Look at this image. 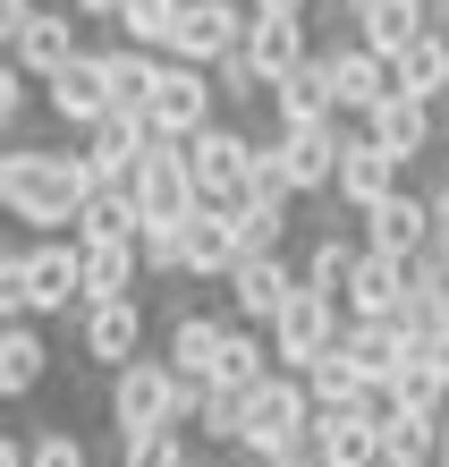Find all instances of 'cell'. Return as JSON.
<instances>
[{
	"instance_id": "obj_1",
	"label": "cell",
	"mask_w": 449,
	"mask_h": 467,
	"mask_svg": "<svg viewBox=\"0 0 449 467\" xmlns=\"http://www.w3.org/2000/svg\"><path fill=\"white\" fill-rule=\"evenodd\" d=\"M86 196H94V179H86V161H77L68 145H17L0 153V213L9 222H26V230H77V213H86Z\"/></svg>"
},
{
	"instance_id": "obj_2",
	"label": "cell",
	"mask_w": 449,
	"mask_h": 467,
	"mask_svg": "<svg viewBox=\"0 0 449 467\" xmlns=\"http://www.w3.org/2000/svg\"><path fill=\"white\" fill-rule=\"evenodd\" d=\"M195 391H204V382H187L170 357H136V366H119V374H110V425H119V442L195 425Z\"/></svg>"
},
{
	"instance_id": "obj_3",
	"label": "cell",
	"mask_w": 449,
	"mask_h": 467,
	"mask_svg": "<svg viewBox=\"0 0 449 467\" xmlns=\"http://www.w3.org/2000/svg\"><path fill=\"white\" fill-rule=\"evenodd\" d=\"M314 391H305V374H271V382H255L246 391V459L255 467H271V459H289V451H305V433H314Z\"/></svg>"
},
{
	"instance_id": "obj_4",
	"label": "cell",
	"mask_w": 449,
	"mask_h": 467,
	"mask_svg": "<svg viewBox=\"0 0 449 467\" xmlns=\"http://www.w3.org/2000/svg\"><path fill=\"white\" fill-rule=\"evenodd\" d=\"M348 340V306L340 297H322V289H297L289 297V315L271 323V357H280V374H314L322 357H340Z\"/></svg>"
},
{
	"instance_id": "obj_5",
	"label": "cell",
	"mask_w": 449,
	"mask_h": 467,
	"mask_svg": "<svg viewBox=\"0 0 449 467\" xmlns=\"http://www.w3.org/2000/svg\"><path fill=\"white\" fill-rule=\"evenodd\" d=\"M145 119L161 145H195L212 119H220V86H212V68H187V60H161V86L145 102Z\"/></svg>"
},
{
	"instance_id": "obj_6",
	"label": "cell",
	"mask_w": 449,
	"mask_h": 467,
	"mask_svg": "<svg viewBox=\"0 0 449 467\" xmlns=\"http://www.w3.org/2000/svg\"><path fill=\"white\" fill-rule=\"evenodd\" d=\"M255 145H263V136H246V128H230V119H212V128L187 145L195 196H204L212 213H238V204H246V171H255Z\"/></svg>"
},
{
	"instance_id": "obj_7",
	"label": "cell",
	"mask_w": 449,
	"mask_h": 467,
	"mask_svg": "<svg viewBox=\"0 0 449 467\" xmlns=\"http://www.w3.org/2000/svg\"><path fill=\"white\" fill-rule=\"evenodd\" d=\"M246 35H255V9L246 0H179V35H170V60L187 68H220L238 60Z\"/></svg>"
},
{
	"instance_id": "obj_8",
	"label": "cell",
	"mask_w": 449,
	"mask_h": 467,
	"mask_svg": "<svg viewBox=\"0 0 449 467\" xmlns=\"http://www.w3.org/2000/svg\"><path fill=\"white\" fill-rule=\"evenodd\" d=\"M348 119H322V128H271V145H280V171H289L297 196H331L340 187V161H348Z\"/></svg>"
},
{
	"instance_id": "obj_9",
	"label": "cell",
	"mask_w": 449,
	"mask_h": 467,
	"mask_svg": "<svg viewBox=\"0 0 449 467\" xmlns=\"http://www.w3.org/2000/svg\"><path fill=\"white\" fill-rule=\"evenodd\" d=\"M77 348H86L102 374L136 366V357H145V297H94V306H77Z\"/></svg>"
},
{
	"instance_id": "obj_10",
	"label": "cell",
	"mask_w": 449,
	"mask_h": 467,
	"mask_svg": "<svg viewBox=\"0 0 449 467\" xmlns=\"http://www.w3.org/2000/svg\"><path fill=\"white\" fill-rule=\"evenodd\" d=\"M220 289H230V315L238 323H263V332H271V323L289 315V297L305 289V264H289V255H246Z\"/></svg>"
},
{
	"instance_id": "obj_11",
	"label": "cell",
	"mask_w": 449,
	"mask_h": 467,
	"mask_svg": "<svg viewBox=\"0 0 449 467\" xmlns=\"http://www.w3.org/2000/svg\"><path fill=\"white\" fill-rule=\"evenodd\" d=\"M407 171H415V161H399V153H382L373 145V136H348V161H340V187H331V196H340L348 213H356V222H364V213H382L390 196H407Z\"/></svg>"
},
{
	"instance_id": "obj_12",
	"label": "cell",
	"mask_w": 449,
	"mask_h": 467,
	"mask_svg": "<svg viewBox=\"0 0 449 467\" xmlns=\"http://www.w3.org/2000/svg\"><path fill=\"white\" fill-rule=\"evenodd\" d=\"M128 196H136V213H145V230L153 222H187L195 204V171H187V145H153L145 161H136V179H128Z\"/></svg>"
},
{
	"instance_id": "obj_13",
	"label": "cell",
	"mask_w": 449,
	"mask_h": 467,
	"mask_svg": "<svg viewBox=\"0 0 449 467\" xmlns=\"http://www.w3.org/2000/svg\"><path fill=\"white\" fill-rule=\"evenodd\" d=\"M26 281H35V315L86 306V246H77V230H51L26 246Z\"/></svg>"
},
{
	"instance_id": "obj_14",
	"label": "cell",
	"mask_w": 449,
	"mask_h": 467,
	"mask_svg": "<svg viewBox=\"0 0 449 467\" xmlns=\"http://www.w3.org/2000/svg\"><path fill=\"white\" fill-rule=\"evenodd\" d=\"M161 145L153 119H136V111H110L102 128H86V145H77V161H86V179L94 187H128L136 179V161H145Z\"/></svg>"
},
{
	"instance_id": "obj_15",
	"label": "cell",
	"mask_w": 449,
	"mask_h": 467,
	"mask_svg": "<svg viewBox=\"0 0 449 467\" xmlns=\"http://www.w3.org/2000/svg\"><path fill=\"white\" fill-rule=\"evenodd\" d=\"M331 60V86H340V119H373L390 94H399V68L382 60L373 43H340V51H322Z\"/></svg>"
},
{
	"instance_id": "obj_16",
	"label": "cell",
	"mask_w": 449,
	"mask_h": 467,
	"mask_svg": "<svg viewBox=\"0 0 449 467\" xmlns=\"http://www.w3.org/2000/svg\"><path fill=\"white\" fill-rule=\"evenodd\" d=\"M77 26H86L77 9H35V26H26V35L9 43V60H17L26 77H43V86H51L60 68H77V60H86V35H77Z\"/></svg>"
},
{
	"instance_id": "obj_17",
	"label": "cell",
	"mask_w": 449,
	"mask_h": 467,
	"mask_svg": "<svg viewBox=\"0 0 449 467\" xmlns=\"http://www.w3.org/2000/svg\"><path fill=\"white\" fill-rule=\"evenodd\" d=\"M407 297H415V264H407V255H382V246H364L356 289H348V323H399Z\"/></svg>"
},
{
	"instance_id": "obj_18",
	"label": "cell",
	"mask_w": 449,
	"mask_h": 467,
	"mask_svg": "<svg viewBox=\"0 0 449 467\" xmlns=\"http://www.w3.org/2000/svg\"><path fill=\"white\" fill-rule=\"evenodd\" d=\"M43 102H51V119H60V128H102V119H110V60H102V51H86L77 68H60V77L43 86Z\"/></svg>"
},
{
	"instance_id": "obj_19",
	"label": "cell",
	"mask_w": 449,
	"mask_h": 467,
	"mask_svg": "<svg viewBox=\"0 0 449 467\" xmlns=\"http://www.w3.org/2000/svg\"><path fill=\"white\" fill-rule=\"evenodd\" d=\"M271 119H280V128H322V119H340V86H331V60H322V51L271 86Z\"/></svg>"
},
{
	"instance_id": "obj_20",
	"label": "cell",
	"mask_w": 449,
	"mask_h": 467,
	"mask_svg": "<svg viewBox=\"0 0 449 467\" xmlns=\"http://www.w3.org/2000/svg\"><path fill=\"white\" fill-rule=\"evenodd\" d=\"M348 17H356V43H373L382 60H399L415 35H433V26H441L433 0H356Z\"/></svg>"
},
{
	"instance_id": "obj_21",
	"label": "cell",
	"mask_w": 449,
	"mask_h": 467,
	"mask_svg": "<svg viewBox=\"0 0 449 467\" xmlns=\"http://www.w3.org/2000/svg\"><path fill=\"white\" fill-rule=\"evenodd\" d=\"M246 264V238L230 213H212V204H195L187 213V281H230V272Z\"/></svg>"
},
{
	"instance_id": "obj_22",
	"label": "cell",
	"mask_w": 449,
	"mask_h": 467,
	"mask_svg": "<svg viewBox=\"0 0 449 467\" xmlns=\"http://www.w3.org/2000/svg\"><path fill=\"white\" fill-rule=\"evenodd\" d=\"M364 246H382V255H433V196H390L382 213H364Z\"/></svg>"
},
{
	"instance_id": "obj_23",
	"label": "cell",
	"mask_w": 449,
	"mask_h": 467,
	"mask_svg": "<svg viewBox=\"0 0 449 467\" xmlns=\"http://www.w3.org/2000/svg\"><path fill=\"white\" fill-rule=\"evenodd\" d=\"M433 111H441V102H415V94H390L382 111H373V119H356V128L373 136L382 153H399V161H415V153H433V136H441V119H433Z\"/></svg>"
},
{
	"instance_id": "obj_24",
	"label": "cell",
	"mask_w": 449,
	"mask_h": 467,
	"mask_svg": "<svg viewBox=\"0 0 449 467\" xmlns=\"http://www.w3.org/2000/svg\"><path fill=\"white\" fill-rule=\"evenodd\" d=\"M340 357H348V366H356V374H364V382L382 391V382H399V374L415 366V340L399 332V323H348Z\"/></svg>"
},
{
	"instance_id": "obj_25",
	"label": "cell",
	"mask_w": 449,
	"mask_h": 467,
	"mask_svg": "<svg viewBox=\"0 0 449 467\" xmlns=\"http://www.w3.org/2000/svg\"><path fill=\"white\" fill-rule=\"evenodd\" d=\"M86 246V238H77ZM94 297H145V246L136 238H94L86 246V306Z\"/></svg>"
},
{
	"instance_id": "obj_26",
	"label": "cell",
	"mask_w": 449,
	"mask_h": 467,
	"mask_svg": "<svg viewBox=\"0 0 449 467\" xmlns=\"http://www.w3.org/2000/svg\"><path fill=\"white\" fill-rule=\"evenodd\" d=\"M314 442H322L331 467H382V417H364V408H322Z\"/></svg>"
},
{
	"instance_id": "obj_27",
	"label": "cell",
	"mask_w": 449,
	"mask_h": 467,
	"mask_svg": "<svg viewBox=\"0 0 449 467\" xmlns=\"http://www.w3.org/2000/svg\"><path fill=\"white\" fill-rule=\"evenodd\" d=\"M441 433H449V417H433V408L382 417V467H441Z\"/></svg>"
},
{
	"instance_id": "obj_28",
	"label": "cell",
	"mask_w": 449,
	"mask_h": 467,
	"mask_svg": "<svg viewBox=\"0 0 449 467\" xmlns=\"http://www.w3.org/2000/svg\"><path fill=\"white\" fill-rule=\"evenodd\" d=\"M271 374H280L271 332H263V323H238V315H230V340H220L212 382H230V391H255V382H271Z\"/></svg>"
},
{
	"instance_id": "obj_29",
	"label": "cell",
	"mask_w": 449,
	"mask_h": 467,
	"mask_svg": "<svg viewBox=\"0 0 449 467\" xmlns=\"http://www.w3.org/2000/svg\"><path fill=\"white\" fill-rule=\"evenodd\" d=\"M220 340H230V323H220V315H204V306H187V315L170 323V348H161V357H170V366H179L187 382H212V366H220Z\"/></svg>"
},
{
	"instance_id": "obj_30",
	"label": "cell",
	"mask_w": 449,
	"mask_h": 467,
	"mask_svg": "<svg viewBox=\"0 0 449 467\" xmlns=\"http://www.w3.org/2000/svg\"><path fill=\"white\" fill-rule=\"evenodd\" d=\"M51 374V348L35 323H0V400H35Z\"/></svg>"
},
{
	"instance_id": "obj_31",
	"label": "cell",
	"mask_w": 449,
	"mask_h": 467,
	"mask_svg": "<svg viewBox=\"0 0 449 467\" xmlns=\"http://www.w3.org/2000/svg\"><path fill=\"white\" fill-rule=\"evenodd\" d=\"M246 60H255L271 86H280L289 68H305V60H314V43H305V17H255V35H246Z\"/></svg>"
},
{
	"instance_id": "obj_32",
	"label": "cell",
	"mask_w": 449,
	"mask_h": 467,
	"mask_svg": "<svg viewBox=\"0 0 449 467\" xmlns=\"http://www.w3.org/2000/svg\"><path fill=\"white\" fill-rule=\"evenodd\" d=\"M102 60H110V111H136V119H145V102H153V86H161V51L110 43Z\"/></svg>"
},
{
	"instance_id": "obj_33",
	"label": "cell",
	"mask_w": 449,
	"mask_h": 467,
	"mask_svg": "<svg viewBox=\"0 0 449 467\" xmlns=\"http://www.w3.org/2000/svg\"><path fill=\"white\" fill-rule=\"evenodd\" d=\"M390 68H399V94H415V102H441V94H449V35H441V26H433V35H415V43H407Z\"/></svg>"
},
{
	"instance_id": "obj_34",
	"label": "cell",
	"mask_w": 449,
	"mask_h": 467,
	"mask_svg": "<svg viewBox=\"0 0 449 467\" xmlns=\"http://www.w3.org/2000/svg\"><path fill=\"white\" fill-rule=\"evenodd\" d=\"M356 264H364V238L322 230V238H314V255H305V289H322V297H340V306H348V289H356Z\"/></svg>"
},
{
	"instance_id": "obj_35",
	"label": "cell",
	"mask_w": 449,
	"mask_h": 467,
	"mask_svg": "<svg viewBox=\"0 0 449 467\" xmlns=\"http://www.w3.org/2000/svg\"><path fill=\"white\" fill-rule=\"evenodd\" d=\"M77 238H145V213H136V196L128 187H94L86 196V213H77Z\"/></svg>"
},
{
	"instance_id": "obj_36",
	"label": "cell",
	"mask_w": 449,
	"mask_h": 467,
	"mask_svg": "<svg viewBox=\"0 0 449 467\" xmlns=\"http://www.w3.org/2000/svg\"><path fill=\"white\" fill-rule=\"evenodd\" d=\"M195 425H204V442L238 451V442H246V391H230V382H204V391H195Z\"/></svg>"
},
{
	"instance_id": "obj_37",
	"label": "cell",
	"mask_w": 449,
	"mask_h": 467,
	"mask_svg": "<svg viewBox=\"0 0 449 467\" xmlns=\"http://www.w3.org/2000/svg\"><path fill=\"white\" fill-rule=\"evenodd\" d=\"M170 35H179V0H128V9H119V43L170 60Z\"/></svg>"
},
{
	"instance_id": "obj_38",
	"label": "cell",
	"mask_w": 449,
	"mask_h": 467,
	"mask_svg": "<svg viewBox=\"0 0 449 467\" xmlns=\"http://www.w3.org/2000/svg\"><path fill=\"white\" fill-rule=\"evenodd\" d=\"M230 222L246 238V255H280V238H289V196H246Z\"/></svg>"
},
{
	"instance_id": "obj_39",
	"label": "cell",
	"mask_w": 449,
	"mask_h": 467,
	"mask_svg": "<svg viewBox=\"0 0 449 467\" xmlns=\"http://www.w3.org/2000/svg\"><path fill=\"white\" fill-rule=\"evenodd\" d=\"M305 391H314V408H364V400H373V382H364L348 357H322V366L305 374Z\"/></svg>"
},
{
	"instance_id": "obj_40",
	"label": "cell",
	"mask_w": 449,
	"mask_h": 467,
	"mask_svg": "<svg viewBox=\"0 0 449 467\" xmlns=\"http://www.w3.org/2000/svg\"><path fill=\"white\" fill-rule=\"evenodd\" d=\"M119 467H204V459H195L187 425H170V433H145V442H119Z\"/></svg>"
},
{
	"instance_id": "obj_41",
	"label": "cell",
	"mask_w": 449,
	"mask_h": 467,
	"mask_svg": "<svg viewBox=\"0 0 449 467\" xmlns=\"http://www.w3.org/2000/svg\"><path fill=\"white\" fill-rule=\"evenodd\" d=\"M212 86H220V102H238V111H255V102H271V77H263L255 60H246V51L212 68Z\"/></svg>"
},
{
	"instance_id": "obj_42",
	"label": "cell",
	"mask_w": 449,
	"mask_h": 467,
	"mask_svg": "<svg viewBox=\"0 0 449 467\" xmlns=\"http://www.w3.org/2000/svg\"><path fill=\"white\" fill-rule=\"evenodd\" d=\"M0 323H35V281H26V246L0 255Z\"/></svg>"
},
{
	"instance_id": "obj_43",
	"label": "cell",
	"mask_w": 449,
	"mask_h": 467,
	"mask_svg": "<svg viewBox=\"0 0 449 467\" xmlns=\"http://www.w3.org/2000/svg\"><path fill=\"white\" fill-rule=\"evenodd\" d=\"M136 246H145V272H161V281H170V272H187V222H153Z\"/></svg>"
},
{
	"instance_id": "obj_44",
	"label": "cell",
	"mask_w": 449,
	"mask_h": 467,
	"mask_svg": "<svg viewBox=\"0 0 449 467\" xmlns=\"http://www.w3.org/2000/svg\"><path fill=\"white\" fill-rule=\"evenodd\" d=\"M35 86H43V77H26L17 60L0 68V128H9V136L26 128V111H35Z\"/></svg>"
},
{
	"instance_id": "obj_45",
	"label": "cell",
	"mask_w": 449,
	"mask_h": 467,
	"mask_svg": "<svg viewBox=\"0 0 449 467\" xmlns=\"http://www.w3.org/2000/svg\"><path fill=\"white\" fill-rule=\"evenodd\" d=\"M35 467H94V451L77 442L68 425H43V433H35Z\"/></svg>"
},
{
	"instance_id": "obj_46",
	"label": "cell",
	"mask_w": 449,
	"mask_h": 467,
	"mask_svg": "<svg viewBox=\"0 0 449 467\" xmlns=\"http://www.w3.org/2000/svg\"><path fill=\"white\" fill-rule=\"evenodd\" d=\"M246 196H297V187H289V171H280V145H271V136L255 145V171H246Z\"/></svg>"
},
{
	"instance_id": "obj_47",
	"label": "cell",
	"mask_w": 449,
	"mask_h": 467,
	"mask_svg": "<svg viewBox=\"0 0 449 467\" xmlns=\"http://www.w3.org/2000/svg\"><path fill=\"white\" fill-rule=\"evenodd\" d=\"M35 9H43V0H0V43H17L26 26H35Z\"/></svg>"
},
{
	"instance_id": "obj_48",
	"label": "cell",
	"mask_w": 449,
	"mask_h": 467,
	"mask_svg": "<svg viewBox=\"0 0 449 467\" xmlns=\"http://www.w3.org/2000/svg\"><path fill=\"white\" fill-rule=\"evenodd\" d=\"M433 246H441V255H449V179L433 187Z\"/></svg>"
},
{
	"instance_id": "obj_49",
	"label": "cell",
	"mask_w": 449,
	"mask_h": 467,
	"mask_svg": "<svg viewBox=\"0 0 449 467\" xmlns=\"http://www.w3.org/2000/svg\"><path fill=\"white\" fill-rule=\"evenodd\" d=\"M255 17H314V0H246Z\"/></svg>"
},
{
	"instance_id": "obj_50",
	"label": "cell",
	"mask_w": 449,
	"mask_h": 467,
	"mask_svg": "<svg viewBox=\"0 0 449 467\" xmlns=\"http://www.w3.org/2000/svg\"><path fill=\"white\" fill-rule=\"evenodd\" d=\"M68 9H77V17H102V26H119V9H128V0H68Z\"/></svg>"
},
{
	"instance_id": "obj_51",
	"label": "cell",
	"mask_w": 449,
	"mask_h": 467,
	"mask_svg": "<svg viewBox=\"0 0 449 467\" xmlns=\"http://www.w3.org/2000/svg\"><path fill=\"white\" fill-rule=\"evenodd\" d=\"M322 9H356V0H314V17H322Z\"/></svg>"
},
{
	"instance_id": "obj_52",
	"label": "cell",
	"mask_w": 449,
	"mask_h": 467,
	"mask_svg": "<svg viewBox=\"0 0 449 467\" xmlns=\"http://www.w3.org/2000/svg\"><path fill=\"white\" fill-rule=\"evenodd\" d=\"M212 467H255V459H212Z\"/></svg>"
},
{
	"instance_id": "obj_53",
	"label": "cell",
	"mask_w": 449,
	"mask_h": 467,
	"mask_svg": "<svg viewBox=\"0 0 449 467\" xmlns=\"http://www.w3.org/2000/svg\"><path fill=\"white\" fill-rule=\"evenodd\" d=\"M441 467H449V433H441Z\"/></svg>"
},
{
	"instance_id": "obj_54",
	"label": "cell",
	"mask_w": 449,
	"mask_h": 467,
	"mask_svg": "<svg viewBox=\"0 0 449 467\" xmlns=\"http://www.w3.org/2000/svg\"><path fill=\"white\" fill-rule=\"evenodd\" d=\"M441 35H449V9H441Z\"/></svg>"
},
{
	"instance_id": "obj_55",
	"label": "cell",
	"mask_w": 449,
	"mask_h": 467,
	"mask_svg": "<svg viewBox=\"0 0 449 467\" xmlns=\"http://www.w3.org/2000/svg\"><path fill=\"white\" fill-rule=\"evenodd\" d=\"M433 9H449V0H433Z\"/></svg>"
},
{
	"instance_id": "obj_56",
	"label": "cell",
	"mask_w": 449,
	"mask_h": 467,
	"mask_svg": "<svg viewBox=\"0 0 449 467\" xmlns=\"http://www.w3.org/2000/svg\"><path fill=\"white\" fill-rule=\"evenodd\" d=\"M204 467H212V459H204Z\"/></svg>"
}]
</instances>
